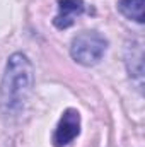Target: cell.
Returning <instances> with one entry per match:
<instances>
[{
    "instance_id": "obj_3",
    "label": "cell",
    "mask_w": 145,
    "mask_h": 147,
    "mask_svg": "<svg viewBox=\"0 0 145 147\" xmlns=\"http://www.w3.org/2000/svg\"><path fill=\"white\" fill-rule=\"evenodd\" d=\"M80 132V116L75 110H67L63 113L55 135H53V146L55 147H67L70 146L75 137Z\"/></svg>"
},
{
    "instance_id": "obj_4",
    "label": "cell",
    "mask_w": 145,
    "mask_h": 147,
    "mask_svg": "<svg viewBox=\"0 0 145 147\" xmlns=\"http://www.w3.org/2000/svg\"><path fill=\"white\" fill-rule=\"evenodd\" d=\"M82 12H84L82 0H58V14L53 19V24L58 29H67Z\"/></svg>"
},
{
    "instance_id": "obj_2",
    "label": "cell",
    "mask_w": 145,
    "mask_h": 147,
    "mask_svg": "<svg viewBox=\"0 0 145 147\" xmlns=\"http://www.w3.org/2000/svg\"><path fill=\"white\" fill-rule=\"evenodd\" d=\"M106 39L96 31H84L79 36L73 38L72 41V58L82 65H94L97 63L104 51H106Z\"/></svg>"
},
{
    "instance_id": "obj_1",
    "label": "cell",
    "mask_w": 145,
    "mask_h": 147,
    "mask_svg": "<svg viewBox=\"0 0 145 147\" xmlns=\"http://www.w3.org/2000/svg\"><path fill=\"white\" fill-rule=\"evenodd\" d=\"M33 87V67L29 60L15 53L9 58L0 87V105L5 111H19Z\"/></svg>"
},
{
    "instance_id": "obj_5",
    "label": "cell",
    "mask_w": 145,
    "mask_h": 147,
    "mask_svg": "<svg viewBox=\"0 0 145 147\" xmlns=\"http://www.w3.org/2000/svg\"><path fill=\"white\" fill-rule=\"evenodd\" d=\"M118 9L128 19L144 22V0H119Z\"/></svg>"
}]
</instances>
